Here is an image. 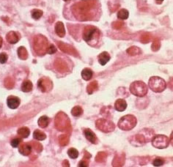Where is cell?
<instances>
[{"mask_svg": "<svg viewBox=\"0 0 173 167\" xmlns=\"http://www.w3.org/2000/svg\"><path fill=\"white\" fill-rule=\"evenodd\" d=\"M97 0H81L72 7L75 17L79 21L91 20L94 16L93 11L96 9Z\"/></svg>", "mask_w": 173, "mask_h": 167, "instance_id": "cell-1", "label": "cell"}, {"mask_svg": "<svg viewBox=\"0 0 173 167\" xmlns=\"http://www.w3.org/2000/svg\"><path fill=\"white\" fill-rule=\"evenodd\" d=\"M153 136V131L148 128H144L139 133L134 135L130 138V142L132 145L136 147L142 146L145 144L147 141L152 140Z\"/></svg>", "mask_w": 173, "mask_h": 167, "instance_id": "cell-2", "label": "cell"}, {"mask_svg": "<svg viewBox=\"0 0 173 167\" xmlns=\"http://www.w3.org/2000/svg\"><path fill=\"white\" fill-rule=\"evenodd\" d=\"M33 48L36 54L39 56H43L47 52L49 48V43L46 37L42 35H38L34 38Z\"/></svg>", "mask_w": 173, "mask_h": 167, "instance_id": "cell-3", "label": "cell"}, {"mask_svg": "<svg viewBox=\"0 0 173 167\" xmlns=\"http://www.w3.org/2000/svg\"><path fill=\"white\" fill-rule=\"evenodd\" d=\"M83 38L90 45L94 46L98 43L99 38V29L93 26H86L83 32Z\"/></svg>", "mask_w": 173, "mask_h": 167, "instance_id": "cell-4", "label": "cell"}, {"mask_svg": "<svg viewBox=\"0 0 173 167\" xmlns=\"http://www.w3.org/2000/svg\"><path fill=\"white\" fill-rule=\"evenodd\" d=\"M55 127L56 129L62 132H70L71 130L70 120L63 112H59L56 114L55 117Z\"/></svg>", "mask_w": 173, "mask_h": 167, "instance_id": "cell-5", "label": "cell"}, {"mask_svg": "<svg viewBox=\"0 0 173 167\" xmlns=\"http://www.w3.org/2000/svg\"><path fill=\"white\" fill-rule=\"evenodd\" d=\"M136 125V119L131 114L123 117L118 122V127L123 131H130L133 129Z\"/></svg>", "mask_w": 173, "mask_h": 167, "instance_id": "cell-6", "label": "cell"}, {"mask_svg": "<svg viewBox=\"0 0 173 167\" xmlns=\"http://www.w3.org/2000/svg\"><path fill=\"white\" fill-rule=\"evenodd\" d=\"M130 92L137 97H144L147 93V87L143 81H134L130 85Z\"/></svg>", "mask_w": 173, "mask_h": 167, "instance_id": "cell-7", "label": "cell"}, {"mask_svg": "<svg viewBox=\"0 0 173 167\" xmlns=\"http://www.w3.org/2000/svg\"><path fill=\"white\" fill-rule=\"evenodd\" d=\"M166 84L165 81L163 78L158 76H153L149 80V87L155 93H161L165 90Z\"/></svg>", "mask_w": 173, "mask_h": 167, "instance_id": "cell-8", "label": "cell"}, {"mask_svg": "<svg viewBox=\"0 0 173 167\" xmlns=\"http://www.w3.org/2000/svg\"><path fill=\"white\" fill-rule=\"evenodd\" d=\"M96 125L98 129L104 133H109V132L114 131L115 128V125L112 122L105 119L98 120L96 121Z\"/></svg>", "mask_w": 173, "mask_h": 167, "instance_id": "cell-9", "label": "cell"}, {"mask_svg": "<svg viewBox=\"0 0 173 167\" xmlns=\"http://www.w3.org/2000/svg\"><path fill=\"white\" fill-rule=\"evenodd\" d=\"M169 139L164 135H157L152 138V144L158 149H164L169 145Z\"/></svg>", "mask_w": 173, "mask_h": 167, "instance_id": "cell-10", "label": "cell"}, {"mask_svg": "<svg viewBox=\"0 0 173 167\" xmlns=\"http://www.w3.org/2000/svg\"><path fill=\"white\" fill-rule=\"evenodd\" d=\"M38 86L43 93L49 92L52 89V81L48 78H42L38 80Z\"/></svg>", "mask_w": 173, "mask_h": 167, "instance_id": "cell-11", "label": "cell"}, {"mask_svg": "<svg viewBox=\"0 0 173 167\" xmlns=\"http://www.w3.org/2000/svg\"><path fill=\"white\" fill-rule=\"evenodd\" d=\"M58 47L59 48V49L63 52L66 53L70 55H72V56H78V52L73 46H70V45L67 44V43H62V42H58L57 43Z\"/></svg>", "mask_w": 173, "mask_h": 167, "instance_id": "cell-12", "label": "cell"}, {"mask_svg": "<svg viewBox=\"0 0 173 167\" xmlns=\"http://www.w3.org/2000/svg\"><path fill=\"white\" fill-rule=\"evenodd\" d=\"M7 103H8V107L11 108V109H16V108L19 107L21 101H20V99L18 97L12 96L8 97Z\"/></svg>", "mask_w": 173, "mask_h": 167, "instance_id": "cell-13", "label": "cell"}, {"mask_svg": "<svg viewBox=\"0 0 173 167\" xmlns=\"http://www.w3.org/2000/svg\"><path fill=\"white\" fill-rule=\"evenodd\" d=\"M55 69L59 73H65L68 71V65L63 60L61 59H56L54 62Z\"/></svg>", "mask_w": 173, "mask_h": 167, "instance_id": "cell-14", "label": "cell"}, {"mask_svg": "<svg viewBox=\"0 0 173 167\" xmlns=\"http://www.w3.org/2000/svg\"><path fill=\"white\" fill-rule=\"evenodd\" d=\"M6 39L9 43H11V44H15V43H18V41H19L20 37H19V35L18 34V33H16V32L11 31L7 34Z\"/></svg>", "mask_w": 173, "mask_h": 167, "instance_id": "cell-15", "label": "cell"}, {"mask_svg": "<svg viewBox=\"0 0 173 167\" xmlns=\"http://www.w3.org/2000/svg\"><path fill=\"white\" fill-rule=\"evenodd\" d=\"M19 151L21 154H22L23 155H29L32 152V147L29 144L27 143H24L21 144L20 145L19 148Z\"/></svg>", "mask_w": 173, "mask_h": 167, "instance_id": "cell-16", "label": "cell"}, {"mask_svg": "<svg viewBox=\"0 0 173 167\" xmlns=\"http://www.w3.org/2000/svg\"><path fill=\"white\" fill-rule=\"evenodd\" d=\"M84 136H85L86 138L88 140V141H90L91 143H93V144H97L98 142L97 137H96V134H95V133H93L91 130L85 129L84 131Z\"/></svg>", "mask_w": 173, "mask_h": 167, "instance_id": "cell-17", "label": "cell"}, {"mask_svg": "<svg viewBox=\"0 0 173 167\" xmlns=\"http://www.w3.org/2000/svg\"><path fill=\"white\" fill-rule=\"evenodd\" d=\"M55 32L58 36L63 38L65 35V30L64 24L61 21H58L55 24Z\"/></svg>", "mask_w": 173, "mask_h": 167, "instance_id": "cell-18", "label": "cell"}, {"mask_svg": "<svg viewBox=\"0 0 173 167\" xmlns=\"http://www.w3.org/2000/svg\"><path fill=\"white\" fill-rule=\"evenodd\" d=\"M127 103L123 99H118L114 103V108L117 111H123L126 109Z\"/></svg>", "mask_w": 173, "mask_h": 167, "instance_id": "cell-19", "label": "cell"}, {"mask_svg": "<svg viewBox=\"0 0 173 167\" xmlns=\"http://www.w3.org/2000/svg\"><path fill=\"white\" fill-rule=\"evenodd\" d=\"M109 60H110V55L108 54L107 52H106V51L99 54V62L101 65H105Z\"/></svg>", "mask_w": 173, "mask_h": 167, "instance_id": "cell-20", "label": "cell"}, {"mask_svg": "<svg viewBox=\"0 0 173 167\" xmlns=\"http://www.w3.org/2000/svg\"><path fill=\"white\" fill-rule=\"evenodd\" d=\"M125 163V156L124 155H116L113 160L112 165L113 166H122Z\"/></svg>", "mask_w": 173, "mask_h": 167, "instance_id": "cell-21", "label": "cell"}, {"mask_svg": "<svg viewBox=\"0 0 173 167\" xmlns=\"http://www.w3.org/2000/svg\"><path fill=\"white\" fill-rule=\"evenodd\" d=\"M32 89V83L29 80H25L21 84V90L24 93L30 92Z\"/></svg>", "mask_w": 173, "mask_h": 167, "instance_id": "cell-22", "label": "cell"}, {"mask_svg": "<svg viewBox=\"0 0 173 167\" xmlns=\"http://www.w3.org/2000/svg\"><path fill=\"white\" fill-rule=\"evenodd\" d=\"M98 88H99V84H98V82L97 81H94L88 84L87 87H86V92H87L88 94L91 95V94H93L95 91H96V90H98Z\"/></svg>", "mask_w": 173, "mask_h": 167, "instance_id": "cell-23", "label": "cell"}, {"mask_svg": "<svg viewBox=\"0 0 173 167\" xmlns=\"http://www.w3.org/2000/svg\"><path fill=\"white\" fill-rule=\"evenodd\" d=\"M81 76H82L83 79L85 81H89L93 76V71L89 68H84L81 72Z\"/></svg>", "mask_w": 173, "mask_h": 167, "instance_id": "cell-24", "label": "cell"}, {"mask_svg": "<svg viewBox=\"0 0 173 167\" xmlns=\"http://www.w3.org/2000/svg\"><path fill=\"white\" fill-rule=\"evenodd\" d=\"M18 55H19V57L20 59L25 60L27 59L28 57V52L26 48L21 46V47L18 48Z\"/></svg>", "mask_w": 173, "mask_h": 167, "instance_id": "cell-25", "label": "cell"}, {"mask_svg": "<svg viewBox=\"0 0 173 167\" xmlns=\"http://www.w3.org/2000/svg\"><path fill=\"white\" fill-rule=\"evenodd\" d=\"M33 137L38 141H43V140L46 139V136L43 132L40 131V130H36L33 133Z\"/></svg>", "mask_w": 173, "mask_h": 167, "instance_id": "cell-26", "label": "cell"}, {"mask_svg": "<svg viewBox=\"0 0 173 167\" xmlns=\"http://www.w3.org/2000/svg\"><path fill=\"white\" fill-rule=\"evenodd\" d=\"M49 123V119L46 116H43L41 117H40V119L38 120V125H39L41 128H45L48 126Z\"/></svg>", "mask_w": 173, "mask_h": 167, "instance_id": "cell-27", "label": "cell"}, {"mask_svg": "<svg viewBox=\"0 0 173 167\" xmlns=\"http://www.w3.org/2000/svg\"><path fill=\"white\" fill-rule=\"evenodd\" d=\"M126 52L130 56H136V55L140 54L141 50L138 47H136V46H131V47L128 48Z\"/></svg>", "mask_w": 173, "mask_h": 167, "instance_id": "cell-28", "label": "cell"}, {"mask_svg": "<svg viewBox=\"0 0 173 167\" xmlns=\"http://www.w3.org/2000/svg\"><path fill=\"white\" fill-rule=\"evenodd\" d=\"M30 131L28 128L24 127V128H21L18 130V134L20 135L22 138H27L29 136Z\"/></svg>", "mask_w": 173, "mask_h": 167, "instance_id": "cell-29", "label": "cell"}, {"mask_svg": "<svg viewBox=\"0 0 173 167\" xmlns=\"http://www.w3.org/2000/svg\"><path fill=\"white\" fill-rule=\"evenodd\" d=\"M59 142L61 146H66L69 143V135L62 134L59 137Z\"/></svg>", "mask_w": 173, "mask_h": 167, "instance_id": "cell-30", "label": "cell"}, {"mask_svg": "<svg viewBox=\"0 0 173 167\" xmlns=\"http://www.w3.org/2000/svg\"><path fill=\"white\" fill-rule=\"evenodd\" d=\"M129 11L126 9L120 10L117 13V18L122 20L127 19V18H129Z\"/></svg>", "mask_w": 173, "mask_h": 167, "instance_id": "cell-31", "label": "cell"}, {"mask_svg": "<svg viewBox=\"0 0 173 167\" xmlns=\"http://www.w3.org/2000/svg\"><path fill=\"white\" fill-rule=\"evenodd\" d=\"M83 110L80 106H75L71 110V114L74 117H79L82 114Z\"/></svg>", "mask_w": 173, "mask_h": 167, "instance_id": "cell-32", "label": "cell"}, {"mask_svg": "<svg viewBox=\"0 0 173 167\" xmlns=\"http://www.w3.org/2000/svg\"><path fill=\"white\" fill-rule=\"evenodd\" d=\"M68 155H69V157L72 159H75V158H77L79 156V152L75 148H71V149L68 150Z\"/></svg>", "mask_w": 173, "mask_h": 167, "instance_id": "cell-33", "label": "cell"}, {"mask_svg": "<svg viewBox=\"0 0 173 167\" xmlns=\"http://www.w3.org/2000/svg\"><path fill=\"white\" fill-rule=\"evenodd\" d=\"M151 39V35L148 32H145L143 33V34L141 35L140 38V41L142 43H147L150 41Z\"/></svg>", "mask_w": 173, "mask_h": 167, "instance_id": "cell-34", "label": "cell"}, {"mask_svg": "<svg viewBox=\"0 0 173 167\" xmlns=\"http://www.w3.org/2000/svg\"><path fill=\"white\" fill-rule=\"evenodd\" d=\"M106 154L104 152H100L97 154L96 157V161L99 163H102L106 160Z\"/></svg>", "mask_w": 173, "mask_h": 167, "instance_id": "cell-35", "label": "cell"}, {"mask_svg": "<svg viewBox=\"0 0 173 167\" xmlns=\"http://www.w3.org/2000/svg\"><path fill=\"white\" fill-rule=\"evenodd\" d=\"M43 16V11H41V10L38 9H35L32 11V16L34 19L38 20L39 19L41 16Z\"/></svg>", "mask_w": 173, "mask_h": 167, "instance_id": "cell-36", "label": "cell"}, {"mask_svg": "<svg viewBox=\"0 0 173 167\" xmlns=\"http://www.w3.org/2000/svg\"><path fill=\"white\" fill-rule=\"evenodd\" d=\"M4 84L5 86L6 87V88H8V89H12L13 86H14V81H13L12 78L8 77L5 80Z\"/></svg>", "mask_w": 173, "mask_h": 167, "instance_id": "cell-37", "label": "cell"}, {"mask_svg": "<svg viewBox=\"0 0 173 167\" xmlns=\"http://www.w3.org/2000/svg\"><path fill=\"white\" fill-rule=\"evenodd\" d=\"M160 47H161L160 41H159V39H155L153 42L152 46H151V49H152L153 51H159Z\"/></svg>", "mask_w": 173, "mask_h": 167, "instance_id": "cell-38", "label": "cell"}, {"mask_svg": "<svg viewBox=\"0 0 173 167\" xmlns=\"http://www.w3.org/2000/svg\"><path fill=\"white\" fill-rule=\"evenodd\" d=\"M124 23L123 21H115V22H113L112 24V27L113 29L120 30L122 29V28L123 27Z\"/></svg>", "mask_w": 173, "mask_h": 167, "instance_id": "cell-39", "label": "cell"}, {"mask_svg": "<svg viewBox=\"0 0 173 167\" xmlns=\"http://www.w3.org/2000/svg\"><path fill=\"white\" fill-rule=\"evenodd\" d=\"M164 163V160L161 159V158H156V159L154 160L153 164V166H162Z\"/></svg>", "mask_w": 173, "mask_h": 167, "instance_id": "cell-40", "label": "cell"}, {"mask_svg": "<svg viewBox=\"0 0 173 167\" xmlns=\"http://www.w3.org/2000/svg\"><path fill=\"white\" fill-rule=\"evenodd\" d=\"M20 143H21V138H14V139H13L12 141H11V146H12L13 147L16 148L19 146Z\"/></svg>", "mask_w": 173, "mask_h": 167, "instance_id": "cell-41", "label": "cell"}, {"mask_svg": "<svg viewBox=\"0 0 173 167\" xmlns=\"http://www.w3.org/2000/svg\"><path fill=\"white\" fill-rule=\"evenodd\" d=\"M33 145H34L35 150L38 153H41V152L43 150L42 144H41L39 142H36V141H35V142H33Z\"/></svg>", "mask_w": 173, "mask_h": 167, "instance_id": "cell-42", "label": "cell"}, {"mask_svg": "<svg viewBox=\"0 0 173 167\" xmlns=\"http://www.w3.org/2000/svg\"><path fill=\"white\" fill-rule=\"evenodd\" d=\"M8 59V56L5 54V53H1V54H0V62H1L2 64L5 63Z\"/></svg>", "mask_w": 173, "mask_h": 167, "instance_id": "cell-43", "label": "cell"}, {"mask_svg": "<svg viewBox=\"0 0 173 167\" xmlns=\"http://www.w3.org/2000/svg\"><path fill=\"white\" fill-rule=\"evenodd\" d=\"M56 52V48L55 47V46L53 44H51V46H49V48H48L47 53L49 54H53L54 53Z\"/></svg>", "mask_w": 173, "mask_h": 167, "instance_id": "cell-44", "label": "cell"}, {"mask_svg": "<svg viewBox=\"0 0 173 167\" xmlns=\"http://www.w3.org/2000/svg\"><path fill=\"white\" fill-rule=\"evenodd\" d=\"M79 166H81V167H86L88 166V161H86V159H83L82 161L79 162Z\"/></svg>", "mask_w": 173, "mask_h": 167, "instance_id": "cell-45", "label": "cell"}, {"mask_svg": "<svg viewBox=\"0 0 173 167\" xmlns=\"http://www.w3.org/2000/svg\"><path fill=\"white\" fill-rule=\"evenodd\" d=\"M169 87L171 90H173V78H170V79H169Z\"/></svg>", "mask_w": 173, "mask_h": 167, "instance_id": "cell-46", "label": "cell"}, {"mask_svg": "<svg viewBox=\"0 0 173 167\" xmlns=\"http://www.w3.org/2000/svg\"><path fill=\"white\" fill-rule=\"evenodd\" d=\"M62 166H70L69 162H68L67 160H65V161H63V163H62Z\"/></svg>", "mask_w": 173, "mask_h": 167, "instance_id": "cell-47", "label": "cell"}, {"mask_svg": "<svg viewBox=\"0 0 173 167\" xmlns=\"http://www.w3.org/2000/svg\"><path fill=\"white\" fill-rule=\"evenodd\" d=\"M91 157V155L89 154V153H87V152H86V153H85V154H84V159H89Z\"/></svg>", "mask_w": 173, "mask_h": 167, "instance_id": "cell-48", "label": "cell"}, {"mask_svg": "<svg viewBox=\"0 0 173 167\" xmlns=\"http://www.w3.org/2000/svg\"><path fill=\"white\" fill-rule=\"evenodd\" d=\"M169 141H170L171 144H172L173 146V131H172V134H171V136H170V139H169Z\"/></svg>", "mask_w": 173, "mask_h": 167, "instance_id": "cell-49", "label": "cell"}, {"mask_svg": "<svg viewBox=\"0 0 173 167\" xmlns=\"http://www.w3.org/2000/svg\"><path fill=\"white\" fill-rule=\"evenodd\" d=\"M2 43H3V39L0 37V48H1L2 46Z\"/></svg>", "mask_w": 173, "mask_h": 167, "instance_id": "cell-50", "label": "cell"}, {"mask_svg": "<svg viewBox=\"0 0 173 167\" xmlns=\"http://www.w3.org/2000/svg\"><path fill=\"white\" fill-rule=\"evenodd\" d=\"M163 1H164V0H156V2L158 3V4H161Z\"/></svg>", "mask_w": 173, "mask_h": 167, "instance_id": "cell-51", "label": "cell"}, {"mask_svg": "<svg viewBox=\"0 0 173 167\" xmlns=\"http://www.w3.org/2000/svg\"><path fill=\"white\" fill-rule=\"evenodd\" d=\"M65 2H68V1H70V0H64Z\"/></svg>", "mask_w": 173, "mask_h": 167, "instance_id": "cell-52", "label": "cell"}]
</instances>
